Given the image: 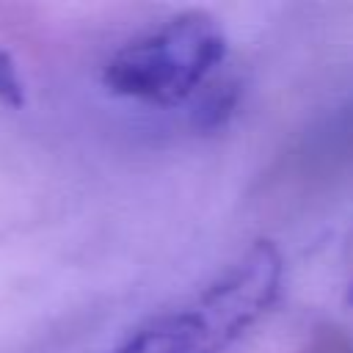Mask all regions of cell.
Wrapping results in <instances>:
<instances>
[{
  "label": "cell",
  "mask_w": 353,
  "mask_h": 353,
  "mask_svg": "<svg viewBox=\"0 0 353 353\" xmlns=\"http://www.w3.org/2000/svg\"><path fill=\"white\" fill-rule=\"evenodd\" d=\"M284 259L256 240L193 301L138 328L116 353H226L276 303Z\"/></svg>",
  "instance_id": "cell-1"
},
{
  "label": "cell",
  "mask_w": 353,
  "mask_h": 353,
  "mask_svg": "<svg viewBox=\"0 0 353 353\" xmlns=\"http://www.w3.org/2000/svg\"><path fill=\"white\" fill-rule=\"evenodd\" d=\"M226 33L221 22L190 8L160 28L127 41L102 69L110 94L174 108L188 102L226 58Z\"/></svg>",
  "instance_id": "cell-2"
},
{
  "label": "cell",
  "mask_w": 353,
  "mask_h": 353,
  "mask_svg": "<svg viewBox=\"0 0 353 353\" xmlns=\"http://www.w3.org/2000/svg\"><path fill=\"white\" fill-rule=\"evenodd\" d=\"M237 99H240V83L237 80H221L212 88H207L201 102L196 105V113H193L196 130L215 132V130L226 127L229 119L234 116Z\"/></svg>",
  "instance_id": "cell-3"
},
{
  "label": "cell",
  "mask_w": 353,
  "mask_h": 353,
  "mask_svg": "<svg viewBox=\"0 0 353 353\" xmlns=\"http://www.w3.org/2000/svg\"><path fill=\"white\" fill-rule=\"evenodd\" d=\"M0 102L6 108L25 105V83H22L17 61L8 50H0Z\"/></svg>",
  "instance_id": "cell-4"
}]
</instances>
